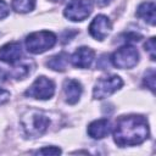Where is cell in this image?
<instances>
[{"label":"cell","instance_id":"obj_1","mask_svg":"<svg viewBox=\"0 0 156 156\" xmlns=\"http://www.w3.org/2000/svg\"><path fill=\"white\" fill-rule=\"evenodd\" d=\"M149 124L140 115L122 116L117 119L113 129V140L121 146H134L149 138Z\"/></svg>","mask_w":156,"mask_h":156},{"label":"cell","instance_id":"obj_2","mask_svg":"<svg viewBox=\"0 0 156 156\" xmlns=\"http://www.w3.org/2000/svg\"><path fill=\"white\" fill-rule=\"evenodd\" d=\"M21 124L27 135L39 136L46 132V129L50 124V119L41 111L29 110L22 116Z\"/></svg>","mask_w":156,"mask_h":156},{"label":"cell","instance_id":"obj_3","mask_svg":"<svg viewBox=\"0 0 156 156\" xmlns=\"http://www.w3.org/2000/svg\"><path fill=\"white\" fill-rule=\"evenodd\" d=\"M56 43V35L49 30L30 33L26 39V48L30 54H41L51 49Z\"/></svg>","mask_w":156,"mask_h":156},{"label":"cell","instance_id":"obj_4","mask_svg":"<svg viewBox=\"0 0 156 156\" xmlns=\"http://www.w3.org/2000/svg\"><path fill=\"white\" fill-rule=\"evenodd\" d=\"M138 61H139V52L134 46L129 44L123 45L122 48L116 50L111 56L112 65L121 69L133 68L138 63Z\"/></svg>","mask_w":156,"mask_h":156},{"label":"cell","instance_id":"obj_5","mask_svg":"<svg viewBox=\"0 0 156 156\" xmlns=\"http://www.w3.org/2000/svg\"><path fill=\"white\" fill-rule=\"evenodd\" d=\"M55 93V84L51 79L40 76L38 77L33 84L26 90V96L39 99V100H48L51 99Z\"/></svg>","mask_w":156,"mask_h":156},{"label":"cell","instance_id":"obj_6","mask_svg":"<svg viewBox=\"0 0 156 156\" xmlns=\"http://www.w3.org/2000/svg\"><path fill=\"white\" fill-rule=\"evenodd\" d=\"M123 85V80L118 76H108L100 78L93 89V96L95 99H105L113 93H116L118 89H121Z\"/></svg>","mask_w":156,"mask_h":156},{"label":"cell","instance_id":"obj_7","mask_svg":"<svg viewBox=\"0 0 156 156\" xmlns=\"http://www.w3.org/2000/svg\"><path fill=\"white\" fill-rule=\"evenodd\" d=\"M93 11V2L91 0H71L66 6L63 15L66 18L79 22L84 21Z\"/></svg>","mask_w":156,"mask_h":156},{"label":"cell","instance_id":"obj_8","mask_svg":"<svg viewBox=\"0 0 156 156\" xmlns=\"http://www.w3.org/2000/svg\"><path fill=\"white\" fill-rule=\"evenodd\" d=\"M111 28H112V26H111L108 17H106L104 15H98L91 21V23L89 26V33L93 38H95L98 40H104L108 35Z\"/></svg>","mask_w":156,"mask_h":156},{"label":"cell","instance_id":"obj_9","mask_svg":"<svg viewBox=\"0 0 156 156\" xmlns=\"http://www.w3.org/2000/svg\"><path fill=\"white\" fill-rule=\"evenodd\" d=\"M94 56L95 52L93 49L88 46H80L71 56V62L74 67L78 68H89L94 61Z\"/></svg>","mask_w":156,"mask_h":156},{"label":"cell","instance_id":"obj_10","mask_svg":"<svg viewBox=\"0 0 156 156\" xmlns=\"http://www.w3.org/2000/svg\"><path fill=\"white\" fill-rule=\"evenodd\" d=\"M22 57V48L17 41H11L0 48V61L15 65Z\"/></svg>","mask_w":156,"mask_h":156},{"label":"cell","instance_id":"obj_11","mask_svg":"<svg viewBox=\"0 0 156 156\" xmlns=\"http://www.w3.org/2000/svg\"><path fill=\"white\" fill-rule=\"evenodd\" d=\"M63 91H65L66 101L71 105H74L79 101L83 88H82V84L78 80L69 78V79H66L63 82Z\"/></svg>","mask_w":156,"mask_h":156},{"label":"cell","instance_id":"obj_12","mask_svg":"<svg viewBox=\"0 0 156 156\" xmlns=\"http://www.w3.org/2000/svg\"><path fill=\"white\" fill-rule=\"evenodd\" d=\"M111 129V123L106 118H100L91 122L88 126V134L93 139H102L105 138Z\"/></svg>","mask_w":156,"mask_h":156},{"label":"cell","instance_id":"obj_13","mask_svg":"<svg viewBox=\"0 0 156 156\" xmlns=\"http://www.w3.org/2000/svg\"><path fill=\"white\" fill-rule=\"evenodd\" d=\"M155 10H156L155 4L152 1H146V2H143V4L139 5V7L136 10V16L143 18L144 21H146L151 26H154L155 20H156Z\"/></svg>","mask_w":156,"mask_h":156},{"label":"cell","instance_id":"obj_14","mask_svg":"<svg viewBox=\"0 0 156 156\" xmlns=\"http://www.w3.org/2000/svg\"><path fill=\"white\" fill-rule=\"evenodd\" d=\"M67 63H68V55L66 52H60V54L50 57L46 62L49 68H51L54 71H57V72L66 71Z\"/></svg>","mask_w":156,"mask_h":156},{"label":"cell","instance_id":"obj_15","mask_svg":"<svg viewBox=\"0 0 156 156\" xmlns=\"http://www.w3.org/2000/svg\"><path fill=\"white\" fill-rule=\"evenodd\" d=\"M35 0H12V9L20 13H27L34 10Z\"/></svg>","mask_w":156,"mask_h":156},{"label":"cell","instance_id":"obj_16","mask_svg":"<svg viewBox=\"0 0 156 156\" xmlns=\"http://www.w3.org/2000/svg\"><path fill=\"white\" fill-rule=\"evenodd\" d=\"M155 77H156L155 69H154V68H150V69L145 73L144 79H143L144 85H145L146 88H149L151 91H155Z\"/></svg>","mask_w":156,"mask_h":156},{"label":"cell","instance_id":"obj_17","mask_svg":"<svg viewBox=\"0 0 156 156\" xmlns=\"http://www.w3.org/2000/svg\"><path fill=\"white\" fill-rule=\"evenodd\" d=\"M38 155H60L61 154V149L56 147V146H45L40 150L37 151Z\"/></svg>","mask_w":156,"mask_h":156},{"label":"cell","instance_id":"obj_18","mask_svg":"<svg viewBox=\"0 0 156 156\" xmlns=\"http://www.w3.org/2000/svg\"><path fill=\"white\" fill-rule=\"evenodd\" d=\"M155 49H156V45H155V38H150L146 43H145V50L150 54V57L151 60L154 61L155 60Z\"/></svg>","mask_w":156,"mask_h":156},{"label":"cell","instance_id":"obj_19","mask_svg":"<svg viewBox=\"0 0 156 156\" xmlns=\"http://www.w3.org/2000/svg\"><path fill=\"white\" fill-rule=\"evenodd\" d=\"M10 13V9L7 6V4L4 0H0V20L7 17Z\"/></svg>","mask_w":156,"mask_h":156},{"label":"cell","instance_id":"obj_20","mask_svg":"<svg viewBox=\"0 0 156 156\" xmlns=\"http://www.w3.org/2000/svg\"><path fill=\"white\" fill-rule=\"evenodd\" d=\"M123 37L126 38L124 40L126 41H139L141 39V35L135 33V32H129V33H126L123 34Z\"/></svg>","mask_w":156,"mask_h":156},{"label":"cell","instance_id":"obj_21","mask_svg":"<svg viewBox=\"0 0 156 156\" xmlns=\"http://www.w3.org/2000/svg\"><path fill=\"white\" fill-rule=\"evenodd\" d=\"M10 100V93L6 89L0 88V105H4Z\"/></svg>","mask_w":156,"mask_h":156},{"label":"cell","instance_id":"obj_22","mask_svg":"<svg viewBox=\"0 0 156 156\" xmlns=\"http://www.w3.org/2000/svg\"><path fill=\"white\" fill-rule=\"evenodd\" d=\"M95 1V4L98 5V6H100V7H102V6H106V5H108L112 0H94Z\"/></svg>","mask_w":156,"mask_h":156}]
</instances>
